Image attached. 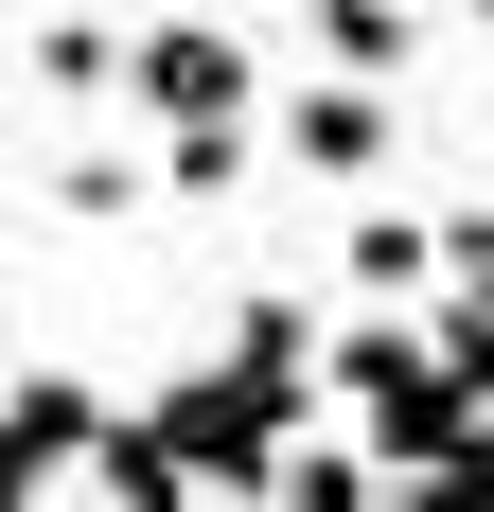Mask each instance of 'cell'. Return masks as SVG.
<instances>
[{"mask_svg":"<svg viewBox=\"0 0 494 512\" xmlns=\"http://www.w3.org/2000/svg\"><path fill=\"white\" fill-rule=\"evenodd\" d=\"M318 389H336L318 318H300V301H247V318H230V371L159 389L142 442L195 477V495H283V477H300V407H318Z\"/></svg>","mask_w":494,"mask_h":512,"instance_id":"6da1fadb","label":"cell"},{"mask_svg":"<svg viewBox=\"0 0 494 512\" xmlns=\"http://www.w3.org/2000/svg\"><path fill=\"white\" fill-rule=\"evenodd\" d=\"M336 407H353V460H389V495L494 442L477 389L442 371V336H424V318H353V336H336Z\"/></svg>","mask_w":494,"mask_h":512,"instance_id":"7a4b0ae2","label":"cell"},{"mask_svg":"<svg viewBox=\"0 0 494 512\" xmlns=\"http://www.w3.org/2000/svg\"><path fill=\"white\" fill-rule=\"evenodd\" d=\"M247 89H265V71H247L230 18H159L142 36V106H159V177H177V195H230L247 177Z\"/></svg>","mask_w":494,"mask_h":512,"instance_id":"3957f363","label":"cell"},{"mask_svg":"<svg viewBox=\"0 0 494 512\" xmlns=\"http://www.w3.org/2000/svg\"><path fill=\"white\" fill-rule=\"evenodd\" d=\"M106 442H124V424H106L71 371H18V407H0V477H18V512H53V477H71V460L106 477Z\"/></svg>","mask_w":494,"mask_h":512,"instance_id":"277c9868","label":"cell"},{"mask_svg":"<svg viewBox=\"0 0 494 512\" xmlns=\"http://www.w3.org/2000/svg\"><path fill=\"white\" fill-rule=\"evenodd\" d=\"M283 159L300 177H389V89H336V71H318V89L283 106Z\"/></svg>","mask_w":494,"mask_h":512,"instance_id":"5b68a950","label":"cell"},{"mask_svg":"<svg viewBox=\"0 0 494 512\" xmlns=\"http://www.w3.org/2000/svg\"><path fill=\"white\" fill-rule=\"evenodd\" d=\"M18 71H36L53 106H89V89H142V36H106V18H18Z\"/></svg>","mask_w":494,"mask_h":512,"instance_id":"8992f818","label":"cell"},{"mask_svg":"<svg viewBox=\"0 0 494 512\" xmlns=\"http://www.w3.org/2000/svg\"><path fill=\"white\" fill-rule=\"evenodd\" d=\"M300 36H318V71H336V89H389L406 53H424V18H406V0H318Z\"/></svg>","mask_w":494,"mask_h":512,"instance_id":"52a82bcc","label":"cell"},{"mask_svg":"<svg viewBox=\"0 0 494 512\" xmlns=\"http://www.w3.org/2000/svg\"><path fill=\"white\" fill-rule=\"evenodd\" d=\"M353 283H442V230H424V212H353Z\"/></svg>","mask_w":494,"mask_h":512,"instance_id":"ba28073f","label":"cell"},{"mask_svg":"<svg viewBox=\"0 0 494 512\" xmlns=\"http://www.w3.org/2000/svg\"><path fill=\"white\" fill-rule=\"evenodd\" d=\"M89 512H195V477H177L142 424H124V442H106V477H89Z\"/></svg>","mask_w":494,"mask_h":512,"instance_id":"9c48e42d","label":"cell"},{"mask_svg":"<svg viewBox=\"0 0 494 512\" xmlns=\"http://www.w3.org/2000/svg\"><path fill=\"white\" fill-rule=\"evenodd\" d=\"M283 512H406V495H389V460H300Z\"/></svg>","mask_w":494,"mask_h":512,"instance_id":"30bf717a","label":"cell"},{"mask_svg":"<svg viewBox=\"0 0 494 512\" xmlns=\"http://www.w3.org/2000/svg\"><path fill=\"white\" fill-rule=\"evenodd\" d=\"M442 301L494 318V212H442Z\"/></svg>","mask_w":494,"mask_h":512,"instance_id":"8fae6325","label":"cell"},{"mask_svg":"<svg viewBox=\"0 0 494 512\" xmlns=\"http://www.w3.org/2000/svg\"><path fill=\"white\" fill-rule=\"evenodd\" d=\"M406 512H494V442H477V460H442V477H406Z\"/></svg>","mask_w":494,"mask_h":512,"instance_id":"7c38bea8","label":"cell"}]
</instances>
